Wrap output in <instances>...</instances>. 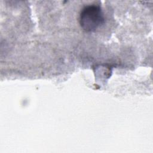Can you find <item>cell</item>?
<instances>
[{
  "instance_id": "1",
  "label": "cell",
  "mask_w": 153,
  "mask_h": 153,
  "mask_svg": "<svg viewBox=\"0 0 153 153\" xmlns=\"http://www.w3.org/2000/svg\"><path fill=\"white\" fill-rule=\"evenodd\" d=\"M79 22L86 32L94 31L102 26L105 23V17L100 6L96 4L85 6L80 12Z\"/></svg>"
}]
</instances>
